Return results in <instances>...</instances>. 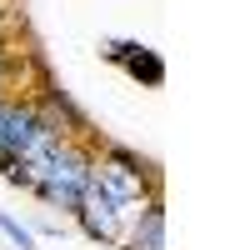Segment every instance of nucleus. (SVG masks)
<instances>
[{
  "label": "nucleus",
  "instance_id": "obj_2",
  "mask_svg": "<svg viewBox=\"0 0 250 250\" xmlns=\"http://www.w3.org/2000/svg\"><path fill=\"white\" fill-rule=\"evenodd\" d=\"M110 55H115V60H120V65L130 70L135 80H145V85H160V80H165V65H160V60L145 50V45H115Z\"/></svg>",
  "mask_w": 250,
  "mask_h": 250
},
{
  "label": "nucleus",
  "instance_id": "obj_3",
  "mask_svg": "<svg viewBox=\"0 0 250 250\" xmlns=\"http://www.w3.org/2000/svg\"><path fill=\"white\" fill-rule=\"evenodd\" d=\"M130 250H165V215H160V205H150V210L140 215V230H135Z\"/></svg>",
  "mask_w": 250,
  "mask_h": 250
},
{
  "label": "nucleus",
  "instance_id": "obj_4",
  "mask_svg": "<svg viewBox=\"0 0 250 250\" xmlns=\"http://www.w3.org/2000/svg\"><path fill=\"white\" fill-rule=\"evenodd\" d=\"M0 230H5L20 250H35V240H30V230H25V225H20V220H10V215H0Z\"/></svg>",
  "mask_w": 250,
  "mask_h": 250
},
{
  "label": "nucleus",
  "instance_id": "obj_1",
  "mask_svg": "<svg viewBox=\"0 0 250 250\" xmlns=\"http://www.w3.org/2000/svg\"><path fill=\"white\" fill-rule=\"evenodd\" d=\"M80 220H85V230L95 235V240H115V225H120V200H110L105 195V185L95 180V170H90V180H85V190H80Z\"/></svg>",
  "mask_w": 250,
  "mask_h": 250
}]
</instances>
